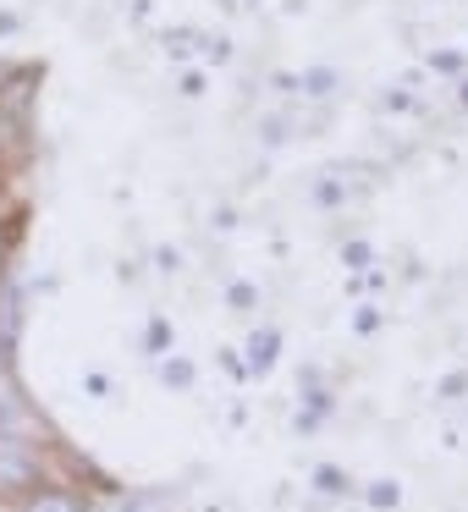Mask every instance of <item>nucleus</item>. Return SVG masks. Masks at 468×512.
Wrapping results in <instances>:
<instances>
[{
    "mask_svg": "<svg viewBox=\"0 0 468 512\" xmlns=\"http://www.w3.org/2000/svg\"><path fill=\"white\" fill-rule=\"evenodd\" d=\"M34 474H39L34 452H28L23 441H6V435H0V490H23V485H34Z\"/></svg>",
    "mask_w": 468,
    "mask_h": 512,
    "instance_id": "1",
    "label": "nucleus"
},
{
    "mask_svg": "<svg viewBox=\"0 0 468 512\" xmlns=\"http://www.w3.org/2000/svg\"><path fill=\"white\" fill-rule=\"evenodd\" d=\"M28 512H83V501L67 496V490H45V496L28 501Z\"/></svg>",
    "mask_w": 468,
    "mask_h": 512,
    "instance_id": "2",
    "label": "nucleus"
},
{
    "mask_svg": "<svg viewBox=\"0 0 468 512\" xmlns=\"http://www.w3.org/2000/svg\"><path fill=\"white\" fill-rule=\"evenodd\" d=\"M309 94H331V72H314V78H309Z\"/></svg>",
    "mask_w": 468,
    "mask_h": 512,
    "instance_id": "3",
    "label": "nucleus"
}]
</instances>
